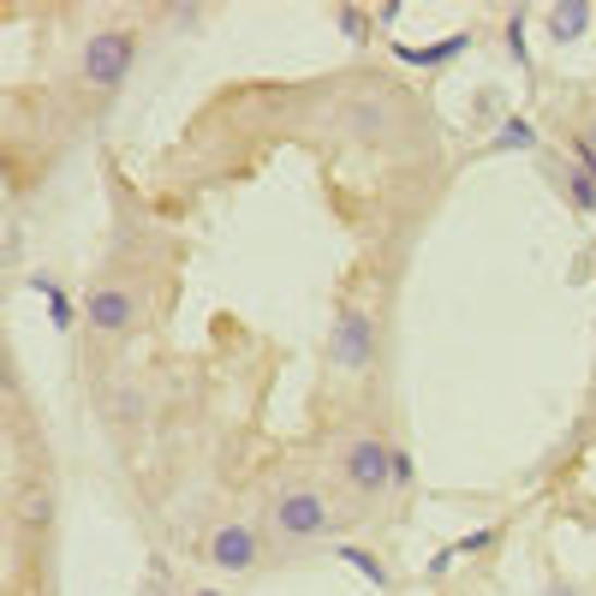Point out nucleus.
Masks as SVG:
<instances>
[{
	"mask_svg": "<svg viewBox=\"0 0 596 596\" xmlns=\"http://www.w3.org/2000/svg\"><path fill=\"white\" fill-rule=\"evenodd\" d=\"M132 66H137V31H132V24H96V31L84 36L78 72H84L90 90L113 96L125 78H132Z\"/></svg>",
	"mask_w": 596,
	"mask_h": 596,
	"instance_id": "obj_1",
	"label": "nucleus"
},
{
	"mask_svg": "<svg viewBox=\"0 0 596 596\" xmlns=\"http://www.w3.org/2000/svg\"><path fill=\"white\" fill-rule=\"evenodd\" d=\"M382 352V328H376V311L364 304H340L335 323H328V364L340 376H364Z\"/></svg>",
	"mask_w": 596,
	"mask_h": 596,
	"instance_id": "obj_2",
	"label": "nucleus"
},
{
	"mask_svg": "<svg viewBox=\"0 0 596 596\" xmlns=\"http://www.w3.org/2000/svg\"><path fill=\"white\" fill-rule=\"evenodd\" d=\"M269 531L281 543H316L335 531V507H328L323 489H281L269 501Z\"/></svg>",
	"mask_w": 596,
	"mask_h": 596,
	"instance_id": "obj_3",
	"label": "nucleus"
},
{
	"mask_svg": "<svg viewBox=\"0 0 596 596\" xmlns=\"http://www.w3.org/2000/svg\"><path fill=\"white\" fill-rule=\"evenodd\" d=\"M340 477H346V489H358V496H388V489H394V441L358 436L340 453Z\"/></svg>",
	"mask_w": 596,
	"mask_h": 596,
	"instance_id": "obj_4",
	"label": "nucleus"
},
{
	"mask_svg": "<svg viewBox=\"0 0 596 596\" xmlns=\"http://www.w3.org/2000/svg\"><path fill=\"white\" fill-rule=\"evenodd\" d=\"M203 561L215 567V573H233V579H245V573H257L263 567V537L251 525H215L209 531V543H203Z\"/></svg>",
	"mask_w": 596,
	"mask_h": 596,
	"instance_id": "obj_5",
	"label": "nucleus"
},
{
	"mask_svg": "<svg viewBox=\"0 0 596 596\" xmlns=\"http://www.w3.org/2000/svg\"><path fill=\"white\" fill-rule=\"evenodd\" d=\"M84 323L96 328V335H132L137 323H144V304H137L132 287H113V281H101L84 293Z\"/></svg>",
	"mask_w": 596,
	"mask_h": 596,
	"instance_id": "obj_6",
	"label": "nucleus"
},
{
	"mask_svg": "<svg viewBox=\"0 0 596 596\" xmlns=\"http://www.w3.org/2000/svg\"><path fill=\"white\" fill-rule=\"evenodd\" d=\"M567 149H573V161L561 168V192H567V203H573L579 215H596V156L579 144V132L567 137Z\"/></svg>",
	"mask_w": 596,
	"mask_h": 596,
	"instance_id": "obj_7",
	"label": "nucleus"
},
{
	"mask_svg": "<svg viewBox=\"0 0 596 596\" xmlns=\"http://www.w3.org/2000/svg\"><path fill=\"white\" fill-rule=\"evenodd\" d=\"M543 24H549V36L567 48V42H579V36L596 24V7H591V0H567V7H549V12H543Z\"/></svg>",
	"mask_w": 596,
	"mask_h": 596,
	"instance_id": "obj_8",
	"label": "nucleus"
},
{
	"mask_svg": "<svg viewBox=\"0 0 596 596\" xmlns=\"http://www.w3.org/2000/svg\"><path fill=\"white\" fill-rule=\"evenodd\" d=\"M465 48H472V31H453V36H441V42H429V48L394 42V54L405 60V66H448V60H460Z\"/></svg>",
	"mask_w": 596,
	"mask_h": 596,
	"instance_id": "obj_9",
	"label": "nucleus"
},
{
	"mask_svg": "<svg viewBox=\"0 0 596 596\" xmlns=\"http://www.w3.org/2000/svg\"><path fill=\"white\" fill-rule=\"evenodd\" d=\"M31 293H36V299H48V316H54L60 335H72V328H78V304L66 299V287H60L48 269H36V275H31Z\"/></svg>",
	"mask_w": 596,
	"mask_h": 596,
	"instance_id": "obj_10",
	"label": "nucleus"
},
{
	"mask_svg": "<svg viewBox=\"0 0 596 596\" xmlns=\"http://www.w3.org/2000/svg\"><path fill=\"white\" fill-rule=\"evenodd\" d=\"M537 144H543V137H537V125H531L525 113L501 120V125H496V137H489V149H496V156H501V149H537Z\"/></svg>",
	"mask_w": 596,
	"mask_h": 596,
	"instance_id": "obj_11",
	"label": "nucleus"
},
{
	"mask_svg": "<svg viewBox=\"0 0 596 596\" xmlns=\"http://www.w3.org/2000/svg\"><path fill=\"white\" fill-rule=\"evenodd\" d=\"M340 561H352V567H358V573H364V579H370V585H376V591H394V573H388V567H382V561H376V555H370V549H340Z\"/></svg>",
	"mask_w": 596,
	"mask_h": 596,
	"instance_id": "obj_12",
	"label": "nucleus"
},
{
	"mask_svg": "<svg viewBox=\"0 0 596 596\" xmlns=\"http://www.w3.org/2000/svg\"><path fill=\"white\" fill-rule=\"evenodd\" d=\"M335 24L352 36V42H370V12L364 7H335Z\"/></svg>",
	"mask_w": 596,
	"mask_h": 596,
	"instance_id": "obj_13",
	"label": "nucleus"
},
{
	"mask_svg": "<svg viewBox=\"0 0 596 596\" xmlns=\"http://www.w3.org/2000/svg\"><path fill=\"white\" fill-rule=\"evenodd\" d=\"M507 48H513L519 72H531V48H525V12H513V19H507Z\"/></svg>",
	"mask_w": 596,
	"mask_h": 596,
	"instance_id": "obj_14",
	"label": "nucleus"
},
{
	"mask_svg": "<svg viewBox=\"0 0 596 596\" xmlns=\"http://www.w3.org/2000/svg\"><path fill=\"white\" fill-rule=\"evenodd\" d=\"M19 519H24V525H48V519H54V496H31Z\"/></svg>",
	"mask_w": 596,
	"mask_h": 596,
	"instance_id": "obj_15",
	"label": "nucleus"
},
{
	"mask_svg": "<svg viewBox=\"0 0 596 596\" xmlns=\"http://www.w3.org/2000/svg\"><path fill=\"white\" fill-rule=\"evenodd\" d=\"M417 484V465H412V453L394 448V489H412Z\"/></svg>",
	"mask_w": 596,
	"mask_h": 596,
	"instance_id": "obj_16",
	"label": "nucleus"
},
{
	"mask_svg": "<svg viewBox=\"0 0 596 596\" xmlns=\"http://www.w3.org/2000/svg\"><path fill=\"white\" fill-rule=\"evenodd\" d=\"M489 543H496V531H472V537H460L453 549H460V555H484Z\"/></svg>",
	"mask_w": 596,
	"mask_h": 596,
	"instance_id": "obj_17",
	"label": "nucleus"
},
{
	"mask_svg": "<svg viewBox=\"0 0 596 596\" xmlns=\"http://www.w3.org/2000/svg\"><path fill=\"white\" fill-rule=\"evenodd\" d=\"M453 561H460V549H453V543H448V549H436V561H429V579H448Z\"/></svg>",
	"mask_w": 596,
	"mask_h": 596,
	"instance_id": "obj_18",
	"label": "nucleus"
},
{
	"mask_svg": "<svg viewBox=\"0 0 596 596\" xmlns=\"http://www.w3.org/2000/svg\"><path fill=\"white\" fill-rule=\"evenodd\" d=\"M579 144H585L591 156H596V113H591V120H585V132H579Z\"/></svg>",
	"mask_w": 596,
	"mask_h": 596,
	"instance_id": "obj_19",
	"label": "nucleus"
},
{
	"mask_svg": "<svg viewBox=\"0 0 596 596\" xmlns=\"http://www.w3.org/2000/svg\"><path fill=\"white\" fill-rule=\"evenodd\" d=\"M192 596H227V591H192Z\"/></svg>",
	"mask_w": 596,
	"mask_h": 596,
	"instance_id": "obj_20",
	"label": "nucleus"
}]
</instances>
